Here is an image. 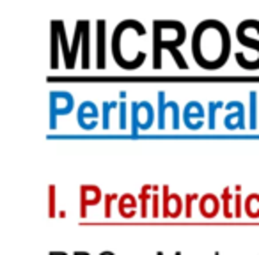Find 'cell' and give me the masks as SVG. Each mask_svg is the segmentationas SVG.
I'll use <instances>...</instances> for the list:
<instances>
[{"label": "cell", "mask_w": 259, "mask_h": 255, "mask_svg": "<svg viewBox=\"0 0 259 255\" xmlns=\"http://www.w3.org/2000/svg\"><path fill=\"white\" fill-rule=\"evenodd\" d=\"M213 255H220V253H219V251H215V253H213Z\"/></svg>", "instance_id": "8d00e7d4"}, {"label": "cell", "mask_w": 259, "mask_h": 255, "mask_svg": "<svg viewBox=\"0 0 259 255\" xmlns=\"http://www.w3.org/2000/svg\"><path fill=\"white\" fill-rule=\"evenodd\" d=\"M50 255H69L66 251H50Z\"/></svg>", "instance_id": "1f68e13d"}, {"label": "cell", "mask_w": 259, "mask_h": 255, "mask_svg": "<svg viewBox=\"0 0 259 255\" xmlns=\"http://www.w3.org/2000/svg\"><path fill=\"white\" fill-rule=\"evenodd\" d=\"M201 200L199 193H187L185 195V218L190 220L194 216V204Z\"/></svg>", "instance_id": "f1b7e54d"}, {"label": "cell", "mask_w": 259, "mask_h": 255, "mask_svg": "<svg viewBox=\"0 0 259 255\" xmlns=\"http://www.w3.org/2000/svg\"><path fill=\"white\" fill-rule=\"evenodd\" d=\"M148 34L144 23L134 18H126L115 25L110 37V50L114 62L124 71H137L146 62V52L139 41Z\"/></svg>", "instance_id": "7a4b0ae2"}, {"label": "cell", "mask_w": 259, "mask_h": 255, "mask_svg": "<svg viewBox=\"0 0 259 255\" xmlns=\"http://www.w3.org/2000/svg\"><path fill=\"white\" fill-rule=\"evenodd\" d=\"M115 200H119V195L115 193H107L103 198V208H105V218H110L112 216V204Z\"/></svg>", "instance_id": "4dcf8cb0"}, {"label": "cell", "mask_w": 259, "mask_h": 255, "mask_svg": "<svg viewBox=\"0 0 259 255\" xmlns=\"http://www.w3.org/2000/svg\"><path fill=\"white\" fill-rule=\"evenodd\" d=\"M248 130L257 128V90L248 92Z\"/></svg>", "instance_id": "44dd1931"}, {"label": "cell", "mask_w": 259, "mask_h": 255, "mask_svg": "<svg viewBox=\"0 0 259 255\" xmlns=\"http://www.w3.org/2000/svg\"><path fill=\"white\" fill-rule=\"evenodd\" d=\"M181 119H183L185 128H188L190 131H197L201 128H204V122L208 119V110H206L201 101L192 99L185 105Z\"/></svg>", "instance_id": "9c48e42d"}, {"label": "cell", "mask_w": 259, "mask_h": 255, "mask_svg": "<svg viewBox=\"0 0 259 255\" xmlns=\"http://www.w3.org/2000/svg\"><path fill=\"white\" fill-rule=\"evenodd\" d=\"M226 117H224V126L229 131H238L248 128V112L245 105L240 99H233L226 103Z\"/></svg>", "instance_id": "ba28073f"}, {"label": "cell", "mask_w": 259, "mask_h": 255, "mask_svg": "<svg viewBox=\"0 0 259 255\" xmlns=\"http://www.w3.org/2000/svg\"><path fill=\"white\" fill-rule=\"evenodd\" d=\"M243 211L248 218L257 220L259 218V193H248L245 197Z\"/></svg>", "instance_id": "603a6c76"}, {"label": "cell", "mask_w": 259, "mask_h": 255, "mask_svg": "<svg viewBox=\"0 0 259 255\" xmlns=\"http://www.w3.org/2000/svg\"><path fill=\"white\" fill-rule=\"evenodd\" d=\"M137 204H139V197L132 193H122L119 195V200H117V211L119 215L122 216L124 220H132L139 215L137 213Z\"/></svg>", "instance_id": "2e32d148"}, {"label": "cell", "mask_w": 259, "mask_h": 255, "mask_svg": "<svg viewBox=\"0 0 259 255\" xmlns=\"http://www.w3.org/2000/svg\"><path fill=\"white\" fill-rule=\"evenodd\" d=\"M243 204H245V198H241V186L236 184L234 186V218H241L243 216Z\"/></svg>", "instance_id": "83f0119b"}, {"label": "cell", "mask_w": 259, "mask_h": 255, "mask_svg": "<svg viewBox=\"0 0 259 255\" xmlns=\"http://www.w3.org/2000/svg\"><path fill=\"white\" fill-rule=\"evenodd\" d=\"M190 50L195 64L204 71H217L224 68L233 50V41L227 25L215 18L199 22L192 32Z\"/></svg>", "instance_id": "6da1fadb"}, {"label": "cell", "mask_w": 259, "mask_h": 255, "mask_svg": "<svg viewBox=\"0 0 259 255\" xmlns=\"http://www.w3.org/2000/svg\"><path fill=\"white\" fill-rule=\"evenodd\" d=\"M59 52H61V37H59L57 20L50 22V68L59 69Z\"/></svg>", "instance_id": "ac0fdd59"}, {"label": "cell", "mask_w": 259, "mask_h": 255, "mask_svg": "<svg viewBox=\"0 0 259 255\" xmlns=\"http://www.w3.org/2000/svg\"><path fill=\"white\" fill-rule=\"evenodd\" d=\"M75 110V96L68 90L50 92V130H57V117L69 115Z\"/></svg>", "instance_id": "52a82bcc"}, {"label": "cell", "mask_w": 259, "mask_h": 255, "mask_svg": "<svg viewBox=\"0 0 259 255\" xmlns=\"http://www.w3.org/2000/svg\"><path fill=\"white\" fill-rule=\"evenodd\" d=\"M119 130H128V103L124 99L119 101Z\"/></svg>", "instance_id": "f546056e"}, {"label": "cell", "mask_w": 259, "mask_h": 255, "mask_svg": "<svg viewBox=\"0 0 259 255\" xmlns=\"http://www.w3.org/2000/svg\"><path fill=\"white\" fill-rule=\"evenodd\" d=\"M78 27L82 30V43H80V59H82V69L91 68V22L89 20H78Z\"/></svg>", "instance_id": "9a60e30c"}, {"label": "cell", "mask_w": 259, "mask_h": 255, "mask_svg": "<svg viewBox=\"0 0 259 255\" xmlns=\"http://www.w3.org/2000/svg\"><path fill=\"white\" fill-rule=\"evenodd\" d=\"M185 211V198L180 193H172L169 184H162V216L176 220Z\"/></svg>", "instance_id": "30bf717a"}, {"label": "cell", "mask_w": 259, "mask_h": 255, "mask_svg": "<svg viewBox=\"0 0 259 255\" xmlns=\"http://www.w3.org/2000/svg\"><path fill=\"white\" fill-rule=\"evenodd\" d=\"M158 191H162V186L155 184V193H153V200H151V216L155 220L162 216V195Z\"/></svg>", "instance_id": "d4e9b609"}, {"label": "cell", "mask_w": 259, "mask_h": 255, "mask_svg": "<svg viewBox=\"0 0 259 255\" xmlns=\"http://www.w3.org/2000/svg\"><path fill=\"white\" fill-rule=\"evenodd\" d=\"M100 117H101L100 108L91 99H85L76 108V122H78V126L83 131L96 130L98 124H100Z\"/></svg>", "instance_id": "8fae6325"}, {"label": "cell", "mask_w": 259, "mask_h": 255, "mask_svg": "<svg viewBox=\"0 0 259 255\" xmlns=\"http://www.w3.org/2000/svg\"><path fill=\"white\" fill-rule=\"evenodd\" d=\"M48 216L50 218L57 216V188L55 184L48 186Z\"/></svg>", "instance_id": "484cf974"}, {"label": "cell", "mask_w": 259, "mask_h": 255, "mask_svg": "<svg viewBox=\"0 0 259 255\" xmlns=\"http://www.w3.org/2000/svg\"><path fill=\"white\" fill-rule=\"evenodd\" d=\"M119 108V101H103L101 103V128L110 130L112 126V114Z\"/></svg>", "instance_id": "ffe728a7"}, {"label": "cell", "mask_w": 259, "mask_h": 255, "mask_svg": "<svg viewBox=\"0 0 259 255\" xmlns=\"http://www.w3.org/2000/svg\"><path fill=\"white\" fill-rule=\"evenodd\" d=\"M80 43H82V30H80L78 23H75V32H73V39H71V57L75 64H76V59H78Z\"/></svg>", "instance_id": "4316f807"}, {"label": "cell", "mask_w": 259, "mask_h": 255, "mask_svg": "<svg viewBox=\"0 0 259 255\" xmlns=\"http://www.w3.org/2000/svg\"><path fill=\"white\" fill-rule=\"evenodd\" d=\"M174 255H183V253H181V251H176V253H174Z\"/></svg>", "instance_id": "e575fe53"}, {"label": "cell", "mask_w": 259, "mask_h": 255, "mask_svg": "<svg viewBox=\"0 0 259 255\" xmlns=\"http://www.w3.org/2000/svg\"><path fill=\"white\" fill-rule=\"evenodd\" d=\"M73 255H91L89 251H75Z\"/></svg>", "instance_id": "d6a6232c"}, {"label": "cell", "mask_w": 259, "mask_h": 255, "mask_svg": "<svg viewBox=\"0 0 259 255\" xmlns=\"http://www.w3.org/2000/svg\"><path fill=\"white\" fill-rule=\"evenodd\" d=\"M100 255H115L114 251H108V250H105V251H101Z\"/></svg>", "instance_id": "836d02e7"}, {"label": "cell", "mask_w": 259, "mask_h": 255, "mask_svg": "<svg viewBox=\"0 0 259 255\" xmlns=\"http://www.w3.org/2000/svg\"><path fill=\"white\" fill-rule=\"evenodd\" d=\"M220 108H226V103L222 99H211L208 103V130H215V117Z\"/></svg>", "instance_id": "cb8c5ba5"}, {"label": "cell", "mask_w": 259, "mask_h": 255, "mask_svg": "<svg viewBox=\"0 0 259 255\" xmlns=\"http://www.w3.org/2000/svg\"><path fill=\"white\" fill-rule=\"evenodd\" d=\"M78 198H80V218H87V208L98 206L103 202L105 195L96 184H82L78 188Z\"/></svg>", "instance_id": "7c38bea8"}, {"label": "cell", "mask_w": 259, "mask_h": 255, "mask_svg": "<svg viewBox=\"0 0 259 255\" xmlns=\"http://www.w3.org/2000/svg\"><path fill=\"white\" fill-rule=\"evenodd\" d=\"M96 68H107V22H96Z\"/></svg>", "instance_id": "5bb4252c"}, {"label": "cell", "mask_w": 259, "mask_h": 255, "mask_svg": "<svg viewBox=\"0 0 259 255\" xmlns=\"http://www.w3.org/2000/svg\"><path fill=\"white\" fill-rule=\"evenodd\" d=\"M156 255H165V253H163V251H158V253H156Z\"/></svg>", "instance_id": "d590c367"}, {"label": "cell", "mask_w": 259, "mask_h": 255, "mask_svg": "<svg viewBox=\"0 0 259 255\" xmlns=\"http://www.w3.org/2000/svg\"><path fill=\"white\" fill-rule=\"evenodd\" d=\"M181 108L176 101L167 99L165 90H158L156 94V128L158 130H165L167 124H170L172 130H180L181 128Z\"/></svg>", "instance_id": "5b68a950"}, {"label": "cell", "mask_w": 259, "mask_h": 255, "mask_svg": "<svg viewBox=\"0 0 259 255\" xmlns=\"http://www.w3.org/2000/svg\"><path fill=\"white\" fill-rule=\"evenodd\" d=\"M156 121V110L149 101H132L130 103V124L132 135L137 137L141 131H148Z\"/></svg>", "instance_id": "8992f818"}, {"label": "cell", "mask_w": 259, "mask_h": 255, "mask_svg": "<svg viewBox=\"0 0 259 255\" xmlns=\"http://www.w3.org/2000/svg\"><path fill=\"white\" fill-rule=\"evenodd\" d=\"M151 29L153 69H162V54L169 50L180 69H188V62L180 54V46L187 41V27L180 20H155Z\"/></svg>", "instance_id": "3957f363"}, {"label": "cell", "mask_w": 259, "mask_h": 255, "mask_svg": "<svg viewBox=\"0 0 259 255\" xmlns=\"http://www.w3.org/2000/svg\"><path fill=\"white\" fill-rule=\"evenodd\" d=\"M255 25V20L254 18H248L243 20L236 25V41L245 46L247 50H250V54L247 57H240L238 54H234V59H236V64L240 66L241 69L245 71H257L259 69V39L255 37H250V32L254 30Z\"/></svg>", "instance_id": "277c9868"}, {"label": "cell", "mask_w": 259, "mask_h": 255, "mask_svg": "<svg viewBox=\"0 0 259 255\" xmlns=\"http://www.w3.org/2000/svg\"><path fill=\"white\" fill-rule=\"evenodd\" d=\"M57 27H59V37H61V50H62V59H64V68L68 71L75 69V62L71 57V43L68 41V32H66V25L62 20H57Z\"/></svg>", "instance_id": "e0dca14e"}, {"label": "cell", "mask_w": 259, "mask_h": 255, "mask_svg": "<svg viewBox=\"0 0 259 255\" xmlns=\"http://www.w3.org/2000/svg\"><path fill=\"white\" fill-rule=\"evenodd\" d=\"M197 208L202 218L213 220L219 216V213H222V200H220V197H217L215 193L208 191V193L201 195V200L197 202Z\"/></svg>", "instance_id": "4fadbf2b"}, {"label": "cell", "mask_w": 259, "mask_h": 255, "mask_svg": "<svg viewBox=\"0 0 259 255\" xmlns=\"http://www.w3.org/2000/svg\"><path fill=\"white\" fill-rule=\"evenodd\" d=\"M153 193H155V184H142L141 191H139V202H141V213H139V215H141L142 218L151 216Z\"/></svg>", "instance_id": "d6986e66"}, {"label": "cell", "mask_w": 259, "mask_h": 255, "mask_svg": "<svg viewBox=\"0 0 259 255\" xmlns=\"http://www.w3.org/2000/svg\"><path fill=\"white\" fill-rule=\"evenodd\" d=\"M220 200H222V215L226 220L234 218V211H233V206L234 204V195L231 193V188L226 186L220 193Z\"/></svg>", "instance_id": "7402d4cb"}]
</instances>
